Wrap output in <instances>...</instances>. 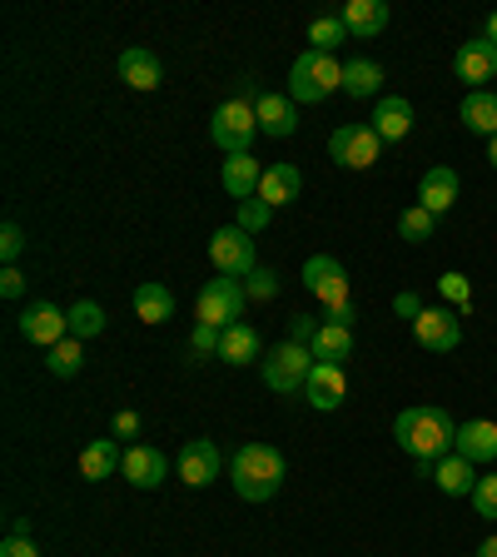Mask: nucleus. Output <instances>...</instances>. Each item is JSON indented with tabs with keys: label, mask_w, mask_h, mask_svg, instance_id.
<instances>
[{
	"label": "nucleus",
	"mask_w": 497,
	"mask_h": 557,
	"mask_svg": "<svg viewBox=\"0 0 497 557\" xmlns=\"http://www.w3.org/2000/svg\"><path fill=\"white\" fill-rule=\"evenodd\" d=\"M394 438L408 458L438 463V458L452 453V443H458V423L448 418V408H403L394 418Z\"/></svg>",
	"instance_id": "1"
},
{
	"label": "nucleus",
	"mask_w": 497,
	"mask_h": 557,
	"mask_svg": "<svg viewBox=\"0 0 497 557\" xmlns=\"http://www.w3.org/2000/svg\"><path fill=\"white\" fill-rule=\"evenodd\" d=\"M229 478L244 503H269L278 487H284V453L269 448V443H244V448L234 453Z\"/></svg>",
	"instance_id": "2"
},
{
	"label": "nucleus",
	"mask_w": 497,
	"mask_h": 557,
	"mask_svg": "<svg viewBox=\"0 0 497 557\" xmlns=\"http://www.w3.org/2000/svg\"><path fill=\"white\" fill-rule=\"evenodd\" d=\"M259 135V115H254V81H239V90L229 95V100L214 110V120H209V139L220 145L224 154H249V145H254Z\"/></svg>",
	"instance_id": "3"
},
{
	"label": "nucleus",
	"mask_w": 497,
	"mask_h": 557,
	"mask_svg": "<svg viewBox=\"0 0 497 557\" xmlns=\"http://www.w3.org/2000/svg\"><path fill=\"white\" fill-rule=\"evenodd\" d=\"M334 90H344V65L334 55H319V50H303L289 70V95L294 104H319Z\"/></svg>",
	"instance_id": "4"
},
{
	"label": "nucleus",
	"mask_w": 497,
	"mask_h": 557,
	"mask_svg": "<svg viewBox=\"0 0 497 557\" xmlns=\"http://www.w3.org/2000/svg\"><path fill=\"white\" fill-rule=\"evenodd\" d=\"M313 363H319V359H313L309 344H294V338H284L278 348H269V354H264L259 373H264V383L274 388V394L294 398V394H303V383H309Z\"/></svg>",
	"instance_id": "5"
},
{
	"label": "nucleus",
	"mask_w": 497,
	"mask_h": 557,
	"mask_svg": "<svg viewBox=\"0 0 497 557\" xmlns=\"http://www.w3.org/2000/svg\"><path fill=\"white\" fill-rule=\"evenodd\" d=\"M244 304H249V294H244V278L220 274V278H209L204 289H199L195 313H199V324H209V329H229V324H239Z\"/></svg>",
	"instance_id": "6"
},
{
	"label": "nucleus",
	"mask_w": 497,
	"mask_h": 557,
	"mask_svg": "<svg viewBox=\"0 0 497 557\" xmlns=\"http://www.w3.org/2000/svg\"><path fill=\"white\" fill-rule=\"evenodd\" d=\"M383 154V139L373 125H344L328 135V160L344 164V170H373Z\"/></svg>",
	"instance_id": "7"
},
{
	"label": "nucleus",
	"mask_w": 497,
	"mask_h": 557,
	"mask_svg": "<svg viewBox=\"0 0 497 557\" xmlns=\"http://www.w3.org/2000/svg\"><path fill=\"white\" fill-rule=\"evenodd\" d=\"M209 259H214V269L229 278H249L254 274V234L239 230V224H224V230H214V239H209Z\"/></svg>",
	"instance_id": "8"
},
{
	"label": "nucleus",
	"mask_w": 497,
	"mask_h": 557,
	"mask_svg": "<svg viewBox=\"0 0 497 557\" xmlns=\"http://www.w3.org/2000/svg\"><path fill=\"white\" fill-rule=\"evenodd\" d=\"M303 289L324 309H338V304H348V269L334 255H309L303 259Z\"/></svg>",
	"instance_id": "9"
},
{
	"label": "nucleus",
	"mask_w": 497,
	"mask_h": 557,
	"mask_svg": "<svg viewBox=\"0 0 497 557\" xmlns=\"http://www.w3.org/2000/svg\"><path fill=\"white\" fill-rule=\"evenodd\" d=\"M21 334L30 338V344H40V348H55L60 338H70V313L60 309V304L40 299V304H30V309L21 313Z\"/></svg>",
	"instance_id": "10"
},
{
	"label": "nucleus",
	"mask_w": 497,
	"mask_h": 557,
	"mask_svg": "<svg viewBox=\"0 0 497 557\" xmlns=\"http://www.w3.org/2000/svg\"><path fill=\"white\" fill-rule=\"evenodd\" d=\"M413 338L433 354H452V348L463 344V324H458V313L452 309H423L413 319Z\"/></svg>",
	"instance_id": "11"
},
{
	"label": "nucleus",
	"mask_w": 497,
	"mask_h": 557,
	"mask_svg": "<svg viewBox=\"0 0 497 557\" xmlns=\"http://www.w3.org/2000/svg\"><path fill=\"white\" fill-rule=\"evenodd\" d=\"M220 468H224V453L214 438H189L185 453H179V478H185L189 487H209L220 478Z\"/></svg>",
	"instance_id": "12"
},
{
	"label": "nucleus",
	"mask_w": 497,
	"mask_h": 557,
	"mask_svg": "<svg viewBox=\"0 0 497 557\" xmlns=\"http://www.w3.org/2000/svg\"><path fill=\"white\" fill-rule=\"evenodd\" d=\"M303 398H309L319 413H334V408L348 398V373H344V363H313L309 383H303Z\"/></svg>",
	"instance_id": "13"
},
{
	"label": "nucleus",
	"mask_w": 497,
	"mask_h": 557,
	"mask_svg": "<svg viewBox=\"0 0 497 557\" xmlns=\"http://www.w3.org/2000/svg\"><path fill=\"white\" fill-rule=\"evenodd\" d=\"M473 468L477 463H468L463 453H448V458H438V463H418V473H423V478L433 473V483H438L448 498H473V487H477Z\"/></svg>",
	"instance_id": "14"
},
{
	"label": "nucleus",
	"mask_w": 497,
	"mask_h": 557,
	"mask_svg": "<svg viewBox=\"0 0 497 557\" xmlns=\"http://www.w3.org/2000/svg\"><path fill=\"white\" fill-rule=\"evenodd\" d=\"M452 70H458V81H463L468 90H483L487 81H497V46L468 40V46L452 55Z\"/></svg>",
	"instance_id": "15"
},
{
	"label": "nucleus",
	"mask_w": 497,
	"mask_h": 557,
	"mask_svg": "<svg viewBox=\"0 0 497 557\" xmlns=\"http://www.w3.org/2000/svg\"><path fill=\"white\" fill-rule=\"evenodd\" d=\"M418 205L428 214H448L458 205V170L452 164H433L423 180H418Z\"/></svg>",
	"instance_id": "16"
},
{
	"label": "nucleus",
	"mask_w": 497,
	"mask_h": 557,
	"mask_svg": "<svg viewBox=\"0 0 497 557\" xmlns=\"http://www.w3.org/2000/svg\"><path fill=\"white\" fill-rule=\"evenodd\" d=\"M299 195H303V174H299V164L284 160V164H269V170H264L254 199H264L269 209H284V205H294Z\"/></svg>",
	"instance_id": "17"
},
{
	"label": "nucleus",
	"mask_w": 497,
	"mask_h": 557,
	"mask_svg": "<svg viewBox=\"0 0 497 557\" xmlns=\"http://www.w3.org/2000/svg\"><path fill=\"white\" fill-rule=\"evenodd\" d=\"M452 453H463L468 463H497V423L493 418H473V423H463Z\"/></svg>",
	"instance_id": "18"
},
{
	"label": "nucleus",
	"mask_w": 497,
	"mask_h": 557,
	"mask_svg": "<svg viewBox=\"0 0 497 557\" xmlns=\"http://www.w3.org/2000/svg\"><path fill=\"white\" fill-rule=\"evenodd\" d=\"M120 473L129 478L135 487H160L164 483V473H170V463H164V453L160 448H150V443H135V448H125V468Z\"/></svg>",
	"instance_id": "19"
},
{
	"label": "nucleus",
	"mask_w": 497,
	"mask_h": 557,
	"mask_svg": "<svg viewBox=\"0 0 497 557\" xmlns=\"http://www.w3.org/2000/svg\"><path fill=\"white\" fill-rule=\"evenodd\" d=\"M254 115H259V135H269V139H289L299 129V110L284 95H259Z\"/></svg>",
	"instance_id": "20"
},
{
	"label": "nucleus",
	"mask_w": 497,
	"mask_h": 557,
	"mask_svg": "<svg viewBox=\"0 0 497 557\" xmlns=\"http://www.w3.org/2000/svg\"><path fill=\"white\" fill-rule=\"evenodd\" d=\"M220 359L244 369V363H264V338H259L254 324H229L220 338Z\"/></svg>",
	"instance_id": "21"
},
{
	"label": "nucleus",
	"mask_w": 497,
	"mask_h": 557,
	"mask_svg": "<svg viewBox=\"0 0 497 557\" xmlns=\"http://www.w3.org/2000/svg\"><path fill=\"white\" fill-rule=\"evenodd\" d=\"M125 468V453H120V438H90L80 448V478L85 483H104V478Z\"/></svg>",
	"instance_id": "22"
},
{
	"label": "nucleus",
	"mask_w": 497,
	"mask_h": 557,
	"mask_svg": "<svg viewBox=\"0 0 497 557\" xmlns=\"http://www.w3.org/2000/svg\"><path fill=\"white\" fill-rule=\"evenodd\" d=\"M348 35H359V40H373V35L388 30V5L383 0H348L344 11H338Z\"/></svg>",
	"instance_id": "23"
},
{
	"label": "nucleus",
	"mask_w": 497,
	"mask_h": 557,
	"mask_svg": "<svg viewBox=\"0 0 497 557\" xmlns=\"http://www.w3.org/2000/svg\"><path fill=\"white\" fill-rule=\"evenodd\" d=\"M224 189H229V199H254L259 195V180H264V170H259L254 154H224V170H220Z\"/></svg>",
	"instance_id": "24"
},
{
	"label": "nucleus",
	"mask_w": 497,
	"mask_h": 557,
	"mask_svg": "<svg viewBox=\"0 0 497 557\" xmlns=\"http://www.w3.org/2000/svg\"><path fill=\"white\" fill-rule=\"evenodd\" d=\"M373 129H378L383 145H394V139H403L408 129H413V104H408L403 95H383L378 110H373Z\"/></svg>",
	"instance_id": "25"
},
{
	"label": "nucleus",
	"mask_w": 497,
	"mask_h": 557,
	"mask_svg": "<svg viewBox=\"0 0 497 557\" xmlns=\"http://www.w3.org/2000/svg\"><path fill=\"white\" fill-rule=\"evenodd\" d=\"M120 81H125L129 90H160V60L139 46L125 50V55H120Z\"/></svg>",
	"instance_id": "26"
},
{
	"label": "nucleus",
	"mask_w": 497,
	"mask_h": 557,
	"mask_svg": "<svg viewBox=\"0 0 497 557\" xmlns=\"http://www.w3.org/2000/svg\"><path fill=\"white\" fill-rule=\"evenodd\" d=\"M135 313L145 319V324H164V319H174V294L150 278V284H139L135 289Z\"/></svg>",
	"instance_id": "27"
},
{
	"label": "nucleus",
	"mask_w": 497,
	"mask_h": 557,
	"mask_svg": "<svg viewBox=\"0 0 497 557\" xmlns=\"http://www.w3.org/2000/svg\"><path fill=\"white\" fill-rule=\"evenodd\" d=\"M463 125L473 129V135H497V95L493 90H468Z\"/></svg>",
	"instance_id": "28"
},
{
	"label": "nucleus",
	"mask_w": 497,
	"mask_h": 557,
	"mask_svg": "<svg viewBox=\"0 0 497 557\" xmlns=\"http://www.w3.org/2000/svg\"><path fill=\"white\" fill-rule=\"evenodd\" d=\"M344 90L353 100H369V95L383 90V65L378 60H348L344 65Z\"/></svg>",
	"instance_id": "29"
},
{
	"label": "nucleus",
	"mask_w": 497,
	"mask_h": 557,
	"mask_svg": "<svg viewBox=\"0 0 497 557\" xmlns=\"http://www.w3.org/2000/svg\"><path fill=\"white\" fill-rule=\"evenodd\" d=\"M313 359L319 363H344L353 354V329H338V324H319V338H313Z\"/></svg>",
	"instance_id": "30"
},
{
	"label": "nucleus",
	"mask_w": 497,
	"mask_h": 557,
	"mask_svg": "<svg viewBox=\"0 0 497 557\" xmlns=\"http://www.w3.org/2000/svg\"><path fill=\"white\" fill-rule=\"evenodd\" d=\"M104 334V309L95 299H80L75 309H70V338H100Z\"/></svg>",
	"instance_id": "31"
},
{
	"label": "nucleus",
	"mask_w": 497,
	"mask_h": 557,
	"mask_svg": "<svg viewBox=\"0 0 497 557\" xmlns=\"http://www.w3.org/2000/svg\"><path fill=\"white\" fill-rule=\"evenodd\" d=\"M46 369L55 373V379H75V373L85 369V348H80V338H60V344L50 348Z\"/></svg>",
	"instance_id": "32"
},
{
	"label": "nucleus",
	"mask_w": 497,
	"mask_h": 557,
	"mask_svg": "<svg viewBox=\"0 0 497 557\" xmlns=\"http://www.w3.org/2000/svg\"><path fill=\"white\" fill-rule=\"evenodd\" d=\"M344 40H348V30L338 15H319V21L309 25V50H319V55H334Z\"/></svg>",
	"instance_id": "33"
},
{
	"label": "nucleus",
	"mask_w": 497,
	"mask_h": 557,
	"mask_svg": "<svg viewBox=\"0 0 497 557\" xmlns=\"http://www.w3.org/2000/svg\"><path fill=\"white\" fill-rule=\"evenodd\" d=\"M433 230H438V214H428V209H423V205L403 209V220H398V234H403L408 244H423V239H433Z\"/></svg>",
	"instance_id": "34"
},
{
	"label": "nucleus",
	"mask_w": 497,
	"mask_h": 557,
	"mask_svg": "<svg viewBox=\"0 0 497 557\" xmlns=\"http://www.w3.org/2000/svg\"><path fill=\"white\" fill-rule=\"evenodd\" d=\"M438 294L452 304V309H463V313L473 309V284H468V278L458 274V269H448V274L438 278Z\"/></svg>",
	"instance_id": "35"
},
{
	"label": "nucleus",
	"mask_w": 497,
	"mask_h": 557,
	"mask_svg": "<svg viewBox=\"0 0 497 557\" xmlns=\"http://www.w3.org/2000/svg\"><path fill=\"white\" fill-rule=\"evenodd\" d=\"M244 294H249V299H274V294H278V274H274V269H264V264H259L254 269V274H249V278H244Z\"/></svg>",
	"instance_id": "36"
},
{
	"label": "nucleus",
	"mask_w": 497,
	"mask_h": 557,
	"mask_svg": "<svg viewBox=\"0 0 497 557\" xmlns=\"http://www.w3.org/2000/svg\"><path fill=\"white\" fill-rule=\"evenodd\" d=\"M473 508H477V518L497 522V473H493V478H477V487H473Z\"/></svg>",
	"instance_id": "37"
},
{
	"label": "nucleus",
	"mask_w": 497,
	"mask_h": 557,
	"mask_svg": "<svg viewBox=\"0 0 497 557\" xmlns=\"http://www.w3.org/2000/svg\"><path fill=\"white\" fill-rule=\"evenodd\" d=\"M220 338H224V329L195 324V334H189V354H195V359H204V354H220Z\"/></svg>",
	"instance_id": "38"
},
{
	"label": "nucleus",
	"mask_w": 497,
	"mask_h": 557,
	"mask_svg": "<svg viewBox=\"0 0 497 557\" xmlns=\"http://www.w3.org/2000/svg\"><path fill=\"white\" fill-rule=\"evenodd\" d=\"M21 255H25V230L21 224H5V230H0V259H5V269H11Z\"/></svg>",
	"instance_id": "39"
},
{
	"label": "nucleus",
	"mask_w": 497,
	"mask_h": 557,
	"mask_svg": "<svg viewBox=\"0 0 497 557\" xmlns=\"http://www.w3.org/2000/svg\"><path fill=\"white\" fill-rule=\"evenodd\" d=\"M264 224H269V205H264V199H244V205H239V230L259 234Z\"/></svg>",
	"instance_id": "40"
},
{
	"label": "nucleus",
	"mask_w": 497,
	"mask_h": 557,
	"mask_svg": "<svg viewBox=\"0 0 497 557\" xmlns=\"http://www.w3.org/2000/svg\"><path fill=\"white\" fill-rule=\"evenodd\" d=\"M319 324H324V319L299 313V319H289V338H294V344H313V338H319Z\"/></svg>",
	"instance_id": "41"
},
{
	"label": "nucleus",
	"mask_w": 497,
	"mask_h": 557,
	"mask_svg": "<svg viewBox=\"0 0 497 557\" xmlns=\"http://www.w3.org/2000/svg\"><path fill=\"white\" fill-rule=\"evenodd\" d=\"M0 294H5V299H21V294H25V274H21V269H0Z\"/></svg>",
	"instance_id": "42"
},
{
	"label": "nucleus",
	"mask_w": 497,
	"mask_h": 557,
	"mask_svg": "<svg viewBox=\"0 0 497 557\" xmlns=\"http://www.w3.org/2000/svg\"><path fill=\"white\" fill-rule=\"evenodd\" d=\"M0 557H40V547L30 543V537H5V543H0Z\"/></svg>",
	"instance_id": "43"
},
{
	"label": "nucleus",
	"mask_w": 497,
	"mask_h": 557,
	"mask_svg": "<svg viewBox=\"0 0 497 557\" xmlns=\"http://www.w3.org/2000/svg\"><path fill=\"white\" fill-rule=\"evenodd\" d=\"M423 309H428V304L418 299V294H408V289L394 299V313H398V319H418V313H423Z\"/></svg>",
	"instance_id": "44"
},
{
	"label": "nucleus",
	"mask_w": 497,
	"mask_h": 557,
	"mask_svg": "<svg viewBox=\"0 0 497 557\" xmlns=\"http://www.w3.org/2000/svg\"><path fill=\"white\" fill-rule=\"evenodd\" d=\"M353 304H338V309H324V324H338V329H353Z\"/></svg>",
	"instance_id": "45"
},
{
	"label": "nucleus",
	"mask_w": 497,
	"mask_h": 557,
	"mask_svg": "<svg viewBox=\"0 0 497 557\" xmlns=\"http://www.w3.org/2000/svg\"><path fill=\"white\" fill-rule=\"evenodd\" d=\"M135 433H139V413L135 408H125V413L115 418V438H135Z\"/></svg>",
	"instance_id": "46"
},
{
	"label": "nucleus",
	"mask_w": 497,
	"mask_h": 557,
	"mask_svg": "<svg viewBox=\"0 0 497 557\" xmlns=\"http://www.w3.org/2000/svg\"><path fill=\"white\" fill-rule=\"evenodd\" d=\"M483 40H487V46H497V11L487 15V30H483Z\"/></svg>",
	"instance_id": "47"
},
{
	"label": "nucleus",
	"mask_w": 497,
	"mask_h": 557,
	"mask_svg": "<svg viewBox=\"0 0 497 557\" xmlns=\"http://www.w3.org/2000/svg\"><path fill=\"white\" fill-rule=\"evenodd\" d=\"M477 557H497V537H487V543L477 547Z\"/></svg>",
	"instance_id": "48"
},
{
	"label": "nucleus",
	"mask_w": 497,
	"mask_h": 557,
	"mask_svg": "<svg viewBox=\"0 0 497 557\" xmlns=\"http://www.w3.org/2000/svg\"><path fill=\"white\" fill-rule=\"evenodd\" d=\"M487 160H493V170H497V135H493V150H487Z\"/></svg>",
	"instance_id": "49"
}]
</instances>
